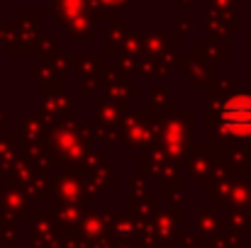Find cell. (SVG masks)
<instances>
[{"label":"cell","instance_id":"obj_1","mask_svg":"<svg viewBox=\"0 0 251 248\" xmlns=\"http://www.w3.org/2000/svg\"><path fill=\"white\" fill-rule=\"evenodd\" d=\"M222 127L229 134H251V97L239 95L232 97L222 107Z\"/></svg>","mask_w":251,"mask_h":248}]
</instances>
